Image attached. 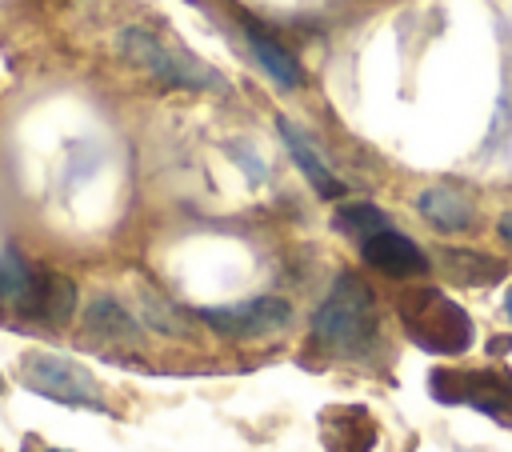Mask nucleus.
Wrapping results in <instances>:
<instances>
[{"label":"nucleus","mask_w":512,"mask_h":452,"mask_svg":"<svg viewBox=\"0 0 512 452\" xmlns=\"http://www.w3.org/2000/svg\"><path fill=\"white\" fill-rule=\"evenodd\" d=\"M380 320H376V296L356 272H340L312 312V340L332 356H368L376 348Z\"/></svg>","instance_id":"f257e3e1"},{"label":"nucleus","mask_w":512,"mask_h":452,"mask_svg":"<svg viewBox=\"0 0 512 452\" xmlns=\"http://www.w3.org/2000/svg\"><path fill=\"white\" fill-rule=\"evenodd\" d=\"M400 324L412 344L436 356H460L472 348V316L440 288H408L396 300Z\"/></svg>","instance_id":"f03ea898"},{"label":"nucleus","mask_w":512,"mask_h":452,"mask_svg":"<svg viewBox=\"0 0 512 452\" xmlns=\"http://www.w3.org/2000/svg\"><path fill=\"white\" fill-rule=\"evenodd\" d=\"M116 52L128 64H136L140 72H148L152 80L168 84V88H188V92H220V88H228L216 68H208L196 56L172 48L164 36H156L148 28H120L116 32Z\"/></svg>","instance_id":"7ed1b4c3"},{"label":"nucleus","mask_w":512,"mask_h":452,"mask_svg":"<svg viewBox=\"0 0 512 452\" xmlns=\"http://www.w3.org/2000/svg\"><path fill=\"white\" fill-rule=\"evenodd\" d=\"M20 380L28 392L44 396V400H56V404H68V408H96V412H108L104 400H100V388L92 380L88 368H80L76 360L68 356H56V352H28L20 360Z\"/></svg>","instance_id":"20e7f679"},{"label":"nucleus","mask_w":512,"mask_h":452,"mask_svg":"<svg viewBox=\"0 0 512 452\" xmlns=\"http://www.w3.org/2000/svg\"><path fill=\"white\" fill-rule=\"evenodd\" d=\"M196 316L228 340H264L292 324V304L284 296H252L224 308H196Z\"/></svg>","instance_id":"39448f33"},{"label":"nucleus","mask_w":512,"mask_h":452,"mask_svg":"<svg viewBox=\"0 0 512 452\" xmlns=\"http://www.w3.org/2000/svg\"><path fill=\"white\" fill-rule=\"evenodd\" d=\"M432 396L448 404H472L488 416L512 412V380L504 372H432Z\"/></svg>","instance_id":"423d86ee"},{"label":"nucleus","mask_w":512,"mask_h":452,"mask_svg":"<svg viewBox=\"0 0 512 452\" xmlns=\"http://www.w3.org/2000/svg\"><path fill=\"white\" fill-rule=\"evenodd\" d=\"M360 256H364L368 268H376V272H384V276H396V280H408V276H424V272H428L424 248H420L412 236L396 232V228H384V232L368 236V240L360 244Z\"/></svg>","instance_id":"0eeeda50"},{"label":"nucleus","mask_w":512,"mask_h":452,"mask_svg":"<svg viewBox=\"0 0 512 452\" xmlns=\"http://www.w3.org/2000/svg\"><path fill=\"white\" fill-rule=\"evenodd\" d=\"M84 332H88V340H96L104 348H140V340H144L140 316H132L116 296H96L88 304Z\"/></svg>","instance_id":"6e6552de"},{"label":"nucleus","mask_w":512,"mask_h":452,"mask_svg":"<svg viewBox=\"0 0 512 452\" xmlns=\"http://www.w3.org/2000/svg\"><path fill=\"white\" fill-rule=\"evenodd\" d=\"M24 316H36L40 324H52V328L68 324L76 316V280L56 268H36V284Z\"/></svg>","instance_id":"1a4fd4ad"},{"label":"nucleus","mask_w":512,"mask_h":452,"mask_svg":"<svg viewBox=\"0 0 512 452\" xmlns=\"http://www.w3.org/2000/svg\"><path fill=\"white\" fill-rule=\"evenodd\" d=\"M276 132H280V140H284V148H288V156L296 160V168L304 172V180L324 196V200H336V196H344V180L328 168V160L312 148V140L288 120V116H276Z\"/></svg>","instance_id":"9d476101"},{"label":"nucleus","mask_w":512,"mask_h":452,"mask_svg":"<svg viewBox=\"0 0 512 452\" xmlns=\"http://www.w3.org/2000/svg\"><path fill=\"white\" fill-rule=\"evenodd\" d=\"M416 208H420V216H424L432 228H440V232H464V228H472V220H476L472 200H468L464 192L448 188V184L424 188V192L416 196Z\"/></svg>","instance_id":"9b49d317"},{"label":"nucleus","mask_w":512,"mask_h":452,"mask_svg":"<svg viewBox=\"0 0 512 452\" xmlns=\"http://www.w3.org/2000/svg\"><path fill=\"white\" fill-rule=\"evenodd\" d=\"M244 36H248V52H252L256 64L272 76L276 88H300V84H304V68H300V60H296L276 36H268V32L256 28V24H244Z\"/></svg>","instance_id":"f8f14e48"},{"label":"nucleus","mask_w":512,"mask_h":452,"mask_svg":"<svg viewBox=\"0 0 512 452\" xmlns=\"http://www.w3.org/2000/svg\"><path fill=\"white\" fill-rule=\"evenodd\" d=\"M436 260L456 284H468V288H484V284H496V280L508 276L504 260H496L488 252H476V248H440Z\"/></svg>","instance_id":"ddd939ff"},{"label":"nucleus","mask_w":512,"mask_h":452,"mask_svg":"<svg viewBox=\"0 0 512 452\" xmlns=\"http://www.w3.org/2000/svg\"><path fill=\"white\" fill-rule=\"evenodd\" d=\"M140 324L152 328V332L176 336V340L192 336V320H188L164 292H156V288H148V284H140Z\"/></svg>","instance_id":"4468645a"},{"label":"nucleus","mask_w":512,"mask_h":452,"mask_svg":"<svg viewBox=\"0 0 512 452\" xmlns=\"http://www.w3.org/2000/svg\"><path fill=\"white\" fill-rule=\"evenodd\" d=\"M32 284H36V272L28 268V260L16 248H0V304L24 312L32 300Z\"/></svg>","instance_id":"2eb2a0df"},{"label":"nucleus","mask_w":512,"mask_h":452,"mask_svg":"<svg viewBox=\"0 0 512 452\" xmlns=\"http://www.w3.org/2000/svg\"><path fill=\"white\" fill-rule=\"evenodd\" d=\"M332 228L344 232V236H356L364 244L368 236H376V232L388 228V216L376 204H368V200H352V204H340L332 212Z\"/></svg>","instance_id":"dca6fc26"},{"label":"nucleus","mask_w":512,"mask_h":452,"mask_svg":"<svg viewBox=\"0 0 512 452\" xmlns=\"http://www.w3.org/2000/svg\"><path fill=\"white\" fill-rule=\"evenodd\" d=\"M500 240L512 248V212H504V216H500Z\"/></svg>","instance_id":"f3484780"},{"label":"nucleus","mask_w":512,"mask_h":452,"mask_svg":"<svg viewBox=\"0 0 512 452\" xmlns=\"http://www.w3.org/2000/svg\"><path fill=\"white\" fill-rule=\"evenodd\" d=\"M40 452H72V448H40Z\"/></svg>","instance_id":"a211bd4d"},{"label":"nucleus","mask_w":512,"mask_h":452,"mask_svg":"<svg viewBox=\"0 0 512 452\" xmlns=\"http://www.w3.org/2000/svg\"><path fill=\"white\" fill-rule=\"evenodd\" d=\"M0 392H4V376H0Z\"/></svg>","instance_id":"6ab92c4d"}]
</instances>
